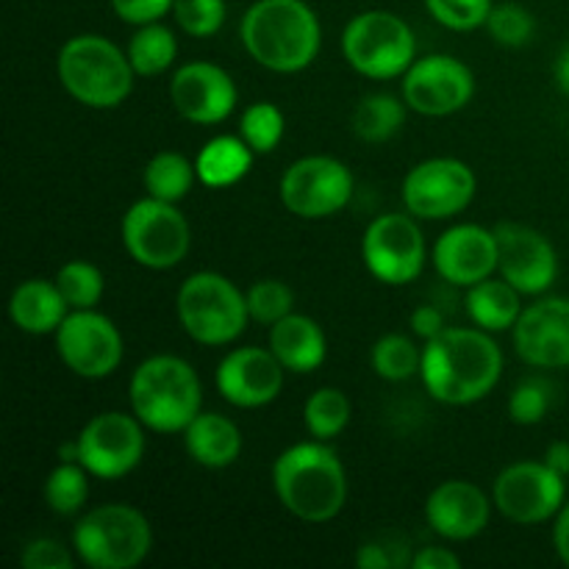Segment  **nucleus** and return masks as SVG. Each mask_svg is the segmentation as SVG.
Listing matches in <instances>:
<instances>
[{
	"instance_id": "a19ab883",
	"label": "nucleus",
	"mask_w": 569,
	"mask_h": 569,
	"mask_svg": "<svg viewBox=\"0 0 569 569\" xmlns=\"http://www.w3.org/2000/svg\"><path fill=\"white\" fill-rule=\"evenodd\" d=\"M20 565L26 569H72V556L61 542L42 537L26 545Z\"/></svg>"
},
{
	"instance_id": "f257e3e1",
	"label": "nucleus",
	"mask_w": 569,
	"mask_h": 569,
	"mask_svg": "<svg viewBox=\"0 0 569 569\" xmlns=\"http://www.w3.org/2000/svg\"><path fill=\"white\" fill-rule=\"evenodd\" d=\"M420 376L433 400L470 406L498 387L503 353L483 328H445L422 348Z\"/></svg>"
},
{
	"instance_id": "f03ea898",
	"label": "nucleus",
	"mask_w": 569,
	"mask_h": 569,
	"mask_svg": "<svg viewBox=\"0 0 569 569\" xmlns=\"http://www.w3.org/2000/svg\"><path fill=\"white\" fill-rule=\"evenodd\" d=\"M244 50L272 72H300L317 59L322 28L306 0H256L239 26Z\"/></svg>"
},
{
	"instance_id": "49530a36",
	"label": "nucleus",
	"mask_w": 569,
	"mask_h": 569,
	"mask_svg": "<svg viewBox=\"0 0 569 569\" xmlns=\"http://www.w3.org/2000/svg\"><path fill=\"white\" fill-rule=\"evenodd\" d=\"M553 545H556V553H559V559L569 567V503L561 506V511L556 515Z\"/></svg>"
},
{
	"instance_id": "9d476101",
	"label": "nucleus",
	"mask_w": 569,
	"mask_h": 569,
	"mask_svg": "<svg viewBox=\"0 0 569 569\" xmlns=\"http://www.w3.org/2000/svg\"><path fill=\"white\" fill-rule=\"evenodd\" d=\"M281 203L300 220H326L353 198V172L333 156H303L281 176Z\"/></svg>"
},
{
	"instance_id": "412c9836",
	"label": "nucleus",
	"mask_w": 569,
	"mask_h": 569,
	"mask_svg": "<svg viewBox=\"0 0 569 569\" xmlns=\"http://www.w3.org/2000/svg\"><path fill=\"white\" fill-rule=\"evenodd\" d=\"M433 267L448 283L470 289L498 270V237L476 222L448 228L433 244Z\"/></svg>"
},
{
	"instance_id": "09e8293b",
	"label": "nucleus",
	"mask_w": 569,
	"mask_h": 569,
	"mask_svg": "<svg viewBox=\"0 0 569 569\" xmlns=\"http://www.w3.org/2000/svg\"><path fill=\"white\" fill-rule=\"evenodd\" d=\"M556 83L561 87V92L569 94V44L565 50L559 53V59H556Z\"/></svg>"
},
{
	"instance_id": "6ab92c4d",
	"label": "nucleus",
	"mask_w": 569,
	"mask_h": 569,
	"mask_svg": "<svg viewBox=\"0 0 569 569\" xmlns=\"http://www.w3.org/2000/svg\"><path fill=\"white\" fill-rule=\"evenodd\" d=\"M283 365L272 350L237 348L217 365V392L237 409H261L283 389Z\"/></svg>"
},
{
	"instance_id": "6e6552de",
	"label": "nucleus",
	"mask_w": 569,
	"mask_h": 569,
	"mask_svg": "<svg viewBox=\"0 0 569 569\" xmlns=\"http://www.w3.org/2000/svg\"><path fill=\"white\" fill-rule=\"evenodd\" d=\"M342 53L356 72L372 81L406 76L417 59V39L403 17L383 9L356 14L342 31Z\"/></svg>"
},
{
	"instance_id": "0eeeda50",
	"label": "nucleus",
	"mask_w": 569,
	"mask_h": 569,
	"mask_svg": "<svg viewBox=\"0 0 569 569\" xmlns=\"http://www.w3.org/2000/svg\"><path fill=\"white\" fill-rule=\"evenodd\" d=\"M72 548L92 569H131L148 559L153 528L133 506H98L72 528Z\"/></svg>"
},
{
	"instance_id": "a211bd4d",
	"label": "nucleus",
	"mask_w": 569,
	"mask_h": 569,
	"mask_svg": "<svg viewBox=\"0 0 569 569\" xmlns=\"http://www.w3.org/2000/svg\"><path fill=\"white\" fill-rule=\"evenodd\" d=\"M237 83L211 61H189L170 81L172 109L194 126H217L237 109Z\"/></svg>"
},
{
	"instance_id": "4c0bfd02",
	"label": "nucleus",
	"mask_w": 569,
	"mask_h": 569,
	"mask_svg": "<svg viewBox=\"0 0 569 569\" xmlns=\"http://www.w3.org/2000/svg\"><path fill=\"white\" fill-rule=\"evenodd\" d=\"M178 28L194 39H209L226 22V0H172Z\"/></svg>"
},
{
	"instance_id": "ea45409f",
	"label": "nucleus",
	"mask_w": 569,
	"mask_h": 569,
	"mask_svg": "<svg viewBox=\"0 0 569 569\" xmlns=\"http://www.w3.org/2000/svg\"><path fill=\"white\" fill-rule=\"evenodd\" d=\"M550 409V387L539 378H528L511 392L509 417L520 426H537Z\"/></svg>"
},
{
	"instance_id": "423d86ee",
	"label": "nucleus",
	"mask_w": 569,
	"mask_h": 569,
	"mask_svg": "<svg viewBox=\"0 0 569 569\" xmlns=\"http://www.w3.org/2000/svg\"><path fill=\"white\" fill-rule=\"evenodd\" d=\"M178 320L189 339L206 348L237 342L250 320L248 295L220 272H194L178 289Z\"/></svg>"
},
{
	"instance_id": "72a5a7b5",
	"label": "nucleus",
	"mask_w": 569,
	"mask_h": 569,
	"mask_svg": "<svg viewBox=\"0 0 569 569\" xmlns=\"http://www.w3.org/2000/svg\"><path fill=\"white\" fill-rule=\"evenodd\" d=\"M53 281L70 309H94L106 289L103 272L89 261H67L64 267H59Z\"/></svg>"
},
{
	"instance_id": "aec40b11",
	"label": "nucleus",
	"mask_w": 569,
	"mask_h": 569,
	"mask_svg": "<svg viewBox=\"0 0 569 569\" xmlns=\"http://www.w3.org/2000/svg\"><path fill=\"white\" fill-rule=\"evenodd\" d=\"M515 348L531 367H569V298H542L522 309L515 326Z\"/></svg>"
},
{
	"instance_id": "37998d69",
	"label": "nucleus",
	"mask_w": 569,
	"mask_h": 569,
	"mask_svg": "<svg viewBox=\"0 0 569 569\" xmlns=\"http://www.w3.org/2000/svg\"><path fill=\"white\" fill-rule=\"evenodd\" d=\"M114 14L131 26L159 22L164 14H172V0H109Z\"/></svg>"
},
{
	"instance_id": "b1692460",
	"label": "nucleus",
	"mask_w": 569,
	"mask_h": 569,
	"mask_svg": "<svg viewBox=\"0 0 569 569\" xmlns=\"http://www.w3.org/2000/svg\"><path fill=\"white\" fill-rule=\"evenodd\" d=\"M67 315H70V306H67L56 281L31 278V281H22L9 298L11 322L20 331L33 333V337L56 333Z\"/></svg>"
},
{
	"instance_id": "c9c22d12",
	"label": "nucleus",
	"mask_w": 569,
	"mask_h": 569,
	"mask_svg": "<svg viewBox=\"0 0 569 569\" xmlns=\"http://www.w3.org/2000/svg\"><path fill=\"white\" fill-rule=\"evenodd\" d=\"M295 295L278 278H264V281H256L248 289V311L250 320L259 322V326H276L278 320H283L287 315H292Z\"/></svg>"
},
{
	"instance_id": "2f4dec72",
	"label": "nucleus",
	"mask_w": 569,
	"mask_h": 569,
	"mask_svg": "<svg viewBox=\"0 0 569 569\" xmlns=\"http://www.w3.org/2000/svg\"><path fill=\"white\" fill-rule=\"evenodd\" d=\"M89 498V472L81 461H61L44 481V503L61 517H72Z\"/></svg>"
},
{
	"instance_id": "a18cd8bd",
	"label": "nucleus",
	"mask_w": 569,
	"mask_h": 569,
	"mask_svg": "<svg viewBox=\"0 0 569 569\" xmlns=\"http://www.w3.org/2000/svg\"><path fill=\"white\" fill-rule=\"evenodd\" d=\"M461 559L448 548H422L411 556V569H459Z\"/></svg>"
},
{
	"instance_id": "1a4fd4ad",
	"label": "nucleus",
	"mask_w": 569,
	"mask_h": 569,
	"mask_svg": "<svg viewBox=\"0 0 569 569\" xmlns=\"http://www.w3.org/2000/svg\"><path fill=\"white\" fill-rule=\"evenodd\" d=\"M122 244L137 264L148 270H170L187 259L192 231L176 203L148 194L122 217Z\"/></svg>"
},
{
	"instance_id": "c756f323",
	"label": "nucleus",
	"mask_w": 569,
	"mask_h": 569,
	"mask_svg": "<svg viewBox=\"0 0 569 569\" xmlns=\"http://www.w3.org/2000/svg\"><path fill=\"white\" fill-rule=\"evenodd\" d=\"M406 122V100L400 103L395 94L376 92L367 94L353 111V131L365 142H387L403 128Z\"/></svg>"
},
{
	"instance_id": "39448f33",
	"label": "nucleus",
	"mask_w": 569,
	"mask_h": 569,
	"mask_svg": "<svg viewBox=\"0 0 569 569\" xmlns=\"http://www.w3.org/2000/svg\"><path fill=\"white\" fill-rule=\"evenodd\" d=\"M61 87L89 109H117L133 92V67L128 53L100 33H81L61 44L56 59Z\"/></svg>"
},
{
	"instance_id": "bb28decb",
	"label": "nucleus",
	"mask_w": 569,
	"mask_h": 569,
	"mask_svg": "<svg viewBox=\"0 0 569 569\" xmlns=\"http://www.w3.org/2000/svg\"><path fill=\"white\" fill-rule=\"evenodd\" d=\"M467 311L472 322L489 333L509 331L517 326L522 315L520 292L506 278H483L467 289Z\"/></svg>"
},
{
	"instance_id": "a878e982",
	"label": "nucleus",
	"mask_w": 569,
	"mask_h": 569,
	"mask_svg": "<svg viewBox=\"0 0 569 569\" xmlns=\"http://www.w3.org/2000/svg\"><path fill=\"white\" fill-rule=\"evenodd\" d=\"M253 148L242 137L222 133V137L209 139L200 148L198 159H194V170H198V178L203 187L226 189L248 176L250 164H253Z\"/></svg>"
},
{
	"instance_id": "f3484780",
	"label": "nucleus",
	"mask_w": 569,
	"mask_h": 569,
	"mask_svg": "<svg viewBox=\"0 0 569 569\" xmlns=\"http://www.w3.org/2000/svg\"><path fill=\"white\" fill-rule=\"evenodd\" d=\"M498 237V270L500 278L511 283L520 295H542L553 287L559 276V256L548 237L520 222H503L495 228Z\"/></svg>"
},
{
	"instance_id": "dca6fc26",
	"label": "nucleus",
	"mask_w": 569,
	"mask_h": 569,
	"mask_svg": "<svg viewBox=\"0 0 569 569\" xmlns=\"http://www.w3.org/2000/svg\"><path fill=\"white\" fill-rule=\"evenodd\" d=\"M476 94V76L465 61L433 53L415 59L403 76V100L426 117H448L465 109Z\"/></svg>"
},
{
	"instance_id": "20e7f679",
	"label": "nucleus",
	"mask_w": 569,
	"mask_h": 569,
	"mask_svg": "<svg viewBox=\"0 0 569 569\" xmlns=\"http://www.w3.org/2000/svg\"><path fill=\"white\" fill-rule=\"evenodd\" d=\"M128 400L144 428L156 433H183L200 415L203 387L189 361L161 353L133 370Z\"/></svg>"
},
{
	"instance_id": "7c9ffc66",
	"label": "nucleus",
	"mask_w": 569,
	"mask_h": 569,
	"mask_svg": "<svg viewBox=\"0 0 569 569\" xmlns=\"http://www.w3.org/2000/svg\"><path fill=\"white\" fill-rule=\"evenodd\" d=\"M350 400L342 389L320 387L303 406V426L320 442H331L348 428Z\"/></svg>"
},
{
	"instance_id": "473e14b6",
	"label": "nucleus",
	"mask_w": 569,
	"mask_h": 569,
	"mask_svg": "<svg viewBox=\"0 0 569 569\" xmlns=\"http://www.w3.org/2000/svg\"><path fill=\"white\" fill-rule=\"evenodd\" d=\"M370 365L383 381H406L420 372L422 353L403 333H387L372 345Z\"/></svg>"
},
{
	"instance_id": "4be33fe9",
	"label": "nucleus",
	"mask_w": 569,
	"mask_h": 569,
	"mask_svg": "<svg viewBox=\"0 0 569 569\" xmlns=\"http://www.w3.org/2000/svg\"><path fill=\"white\" fill-rule=\"evenodd\" d=\"M492 503L481 487L470 481H445L428 495L426 520L448 542H467L487 531Z\"/></svg>"
},
{
	"instance_id": "f8f14e48",
	"label": "nucleus",
	"mask_w": 569,
	"mask_h": 569,
	"mask_svg": "<svg viewBox=\"0 0 569 569\" xmlns=\"http://www.w3.org/2000/svg\"><path fill=\"white\" fill-rule=\"evenodd\" d=\"M78 461L89 476L117 481L139 467L144 456V433L137 415L103 411L78 433Z\"/></svg>"
},
{
	"instance_id": "5701e85b",
	"label": "nucleus",
	"mask_w": 569,
	"mask_h": 569,
	"mask_svg": "<svg viewBox=\"0 0 569 569\" xmlns=\"http://www.w3.org/2000/svg\"><path fill=\"white\" fill-rule=\"evenodd\" d=\"M270 350L281 361L283 370L295 376L320 370L328 356V342L322 328L306 315H287L270 326Z\"/></svg>"
},
{
	"instance_id": "ddd939ff",
	"label": "nucleus",
	"mask_w": 569,
	"mask_h": 569,
	"mask_svg": "<svg viewBox=\"0 0 569 569\" xmlns=\"http://www.w3.org/2000/svg\"><path fill=\"white\" fill-rule=\"evenodd\" d=\"M476 172L459 159H428L411 167L403 181V203L417 220H450L476 198Z\"/></svg>"
},
{
	"instance_id": "58836bf2",
	"label": "nucleus",
	"mask_w": 569,
	"mask_h": 569,
	"mask_svg": "<svg viewBox=\"0 0 569 569\" xmlns=\"http://www.w3.org/2000/svg\"><path fill=\"white\" fill-rule=\"evenodd\" d=\"M428 11L439 26L450 31H476L487 26L492 0H426Z\"/></svg>"
},
{
	"instance_id": "7ed1b4c3",
	"label": "nucleus",
	"mask_w": 569,
	"mask_h": 569,
	"mask_svg": "<svg viewBox=\"0 0 569 569\" xmlns=\"http://www.w3.org/2000/svg\"><path fill=\"white\" fill-rule=\"evenodd\" d=\"M272 487L283 509L311 526L333 520L348 500L342 461L320 439L283 450L272 465Z\"/></svg>"
},
{
	"instance_id": "79ce46f5",
	"label": "nucleus",
	"mask_w": 569,
	"mask_h": 569,
	"mask_svg": "<svg viewBox=\"0 0 569 569\" xmlns=\"http://www.w3.org/2000/svg\"><path fill=\"white\" fill-rule=\"evenodd\" d=\"M356 565L361 569H392V567H411L409 548L403 545H387L381 539L361 545L356 553Z\"/></svg>"
},
{
	"instance_id": "4468645a",
	"label": "nucleus",
	"mask_w": 569,
	"mask_h": 569,
	"mask_svg": "<svg viewBox=\"0 0 569 569\" xmlns=\"http://www.w3.org/2000/svg\"><path fill=\"white\" fill-rule=\"evenodd\" d=\"M56 353L78 378L98 381L120 367V328L94 309H72L56 331Z\"/></svg>"
},
{
	"instance_id": "cd10ccee",
	"label": "nucleus",
	"mask_w": 569,
	"mask_h": 569,
	"mask_svg": "<svg viewBox=\"0 0 569 569\" xmlns=\"http://www.w3.org/2000/svg\"><path fill=\"white\" fill-rule=\"evenodd\" d=\"M194 178H198V170H194L192 161L181 153H172V150H164V153H156L153 159L144 167V192L156 200H167V203H181L194 187Z\"/></svg>"
},
{
	"instance_id": "9b49d317",
	"label": "nucleus",
	"mask_w": 569,
	"mask_h": 569,
	"mask_svg": "<svg viewBox=\"0 0 569 569\" xmlns=\"http://www.w3.org/2000/svg\"><path fill=\"white\" fill-rule=\"evenodd\" d=\"M361 256L376 281L406 287L417 281L426 267V237L415 214H383L367 226Z\"/></svg>"
},
{
	"instance_id": "393cba45",
	"label": "nucleus",
	"mask_w": 569,
	"mask_h": 569,
	"mask_svg": "<svg viewBox=\"0 0 569 569\" xmlns=\"http://www.w3.org/2000/svg\"><path fill=\"white\" fill-rule=\"evenodd\" d=\"M183 445L194 465L206 470H226L242 453V433L228 417L200 411L183 431Z\"/></svg>"
},
{
	"instance_id": "2eb2a0df",
	"label": "nucleus",
	"mask_w": 569,
	"mask_h": 569,
	"mask_svg": "<svg viewBox=\"0 0 569 569\" xmlns=\"http://www.w3.org/2000/svg\"><path fill=\"white\" fill-rule=\"evenodd\" d=\"M567 478L550 470L545 461H517L495 481L492 500L506 520L517 526H539L553 520L565 506Z\"/></svg>"
},
{
	"instance_id": "f704fd0d",
	"label": "nucleus",
	"mask_w": 569,
	"mask_h": 569,
	"mask_svg": "<svg viewBox=\"0 0 569 569\" xmlns=\"http://www.w3.org/2000/svg\"><path fill=\"white\" fill-rule=\"evenodd\" d=\"M283 131H287L283 111L267 100L248 106L239 120V137L253 148V153H272L281 144Z\"/></svg>"
},
{
	"instance_id": "e433bc0d",
	"label": "nucleus",
	"mask_w": 569,
	"mask_h": 569,
	"mask_svg": "<svg viewBox=\"0 0 569 569\" xmlns=\"http://www.w3.org/2000/svg\"><path fill=\"white\" fill-rule=\"evenodd\" d=\"M489 37L495 39L503 48H522V44L531 42L533 31H537V22L533 14L520 3H498L489 11Z\"/></svg>"
},
{
	"instance_id": "de8ad7c7",
	"label": "nucleus",
	"mask_w": 569,
	"mask_h": 569,
	"mask_svg": "<svg viewBox=\"0 0 569 569\" xmlns=\"http://www.w3.org/2000/svg\"><path fill=\"white\" fill-rule=\"evenodd\" d=\"M545 465L561 478H569V442H553L545 453Z\"/></svg>"
},
{
	"instance_id": "c85d7f7f",
	"label": "nucleus",
	"mask_w": 569,
	"mask_h": 569,
	"mask_svg": "<svg viewBox=\"0 0 569 569\" xmlns=\"http://www.w3.org/2000/svg\"><path fill=\"white\" fill-rule=\"evenodd\" d=\"M126 53L137 76H161V72L170 70L172 61H176L178 39L176 33L167 26H161V22H148V26H139V31L133 33Z\"/></svg>"
},
{
	"instance_id": "c03bdc74",
	"label": "nucleus",
	"mask_w": 569,
	"mask_h": 569,
	"mask_svg": "<svg viewBox=\"0 0 569 569\" xmlns=\"http://www.w3.org/2000/svg\"><path fill=\"white\" fill-rule=\"evenodd\" d=\"M445 328L448 326H445V317L437 306H420V309H415V315H411V331L420 339H426V342L428 339L439 337Z\"/></svg>"
}]
</instances>
